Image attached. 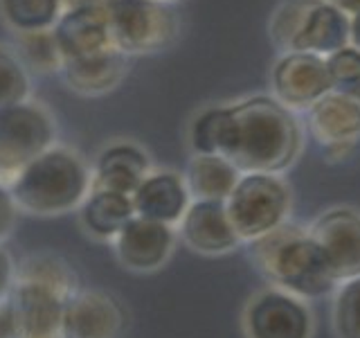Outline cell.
Here are the masks:
<instances>
[{"label":"cell","instance_id":"1","mask_svg":"<svg viewBox=\"0 0 360 338\" xmlns=\"http://www.w3.org/2000/svg\"><path fill=\"white\" fill-rule=\"evenodd\" d=\"M250 259L270 284L307 302L333 296L340 284L324 248L309 228L292 221L250 242Z\"/></svg>","mask_w":360,"mask_h":338},{"label":"cell","instance_id":"2","mask_svg":"<svg viewBox=\"0 0 360 338\" xmlns=\"http://www.w3.org/2000/svg\"><path fill=\"white\" fill-rule=\"evenodd\" d=\"M236 133L230 161L241 172L281 174L295 163L302 133L292 113L275 97L257 95L232 104Z\"/></svg>","mask_w":360,"mask_h":338},{"label":"cell","instance_id":"3","mask_svg":"<svg viewBox=\"0 0 360 338\" xmlns=\"http://www.w3.org/2000/svg\"><path fill=\"white\" fill-rule=\"evenodd\" d=\"M93 187V169L77 151L54 144L22 169L9 185L22 214L61 217L77 212Z\"/></svg>","mask_w":360,"mask_h":338},{"label":"cell","instance_id":"4","mask_svg":"<svg viewBox=\"0 0 360 338\" xmlns=\"http://www.w3.org/2000/svg\"><path fill=\"white\" fill-rule=\"evenodd\" d=\"M225 208L241 244H250L290 221L292 194L279 174L243 172Z\"/></svg>","mask_w":360,"mask_h":338},{"label":"cell","instance_id":"5","mask_svg":"<svg viewBox=\"0 0 360 338\" xmlns=\"http://www.w3.org/2000/svg\"><path fill=\"white\" fill-rule=\"evenodd\" d=\"M56 124L41 104L20 101L0 108V183L11 185L34 158L56 142Z\"/></svg>","mask_w":360,"mask_h":338},{"label":"cell","instance_id":"6","mask_svg":"<svg viewBox=\"0 0 360 338\" xmlns=\"http://www.w3.org/2000/svg\"><path fill=\"white\" fill-rule=\"evenodd\" d=\"M241 330L245 338H313L315 318L307 300L270 284L248 298Z\"/></svg>","mask_w":360,"mask_h":338},{"label":"cell","instance_id":"7","mask_svg":"<svg viewBox=\"0 0 360 338\" xmlns=\"http://www.w3.org/2000/svg\"><path fill=\"white\" fill-rule=\"evenodd\" d=\"M106 16L112 48L124 54L162 48L176 30L172 11L160 0H110Z\"/></svg>","mask_w":360,"mask_h":338},{"label":"cell","instance_id":"8","mask_svg":"<svg viewBox=\"0 0 360 338\" xmlns=\"http://www.w3.org/2000/svg\"><path fill=\"white\" fill-rule=\"evenodd\" d=\"M129 313L108 291L79 289L65 302L61 336L63 338H120L127 330Z\"/></svg>","mask_w":360,"mask_h":338},{"label":"cell","instance_id":"9","mask_svg":"<svg viewBox=\"0 0 360 338\" xmlns=\"http://www.w3.org/2000/svg\"><path fill=\"white\" fill-rule=\"evenodd\" d=\"M178 232L174 225L133 217L112 239L117 262L131 273H155L174 255Z\"/></svg>","mask_w":360,"mask_h":338},{"label":"cell","instance_id":"10","mask_svg":"<svg viewBox=\"0 0 360 338\" xmlns=\"http://www.w3.org/2000/svg\"><path fill=\"white\" fill-rule=\"evenodd\" d=\"M324 253L329 255L338 282L360 275V210L354 206H333L320 212L309 225Z\"/></svg>","mask_w":360,"mask_h":338},{"label":"cell","instance_id":"11","mask_svg":"<svg viewBox=\"0 0 360 338\" xmlns=\"http://www.w3.org/2000/svg\"><path fill=\"white\" fill-rule=\"evenodd\" d=\"M273 90L279 104L290 108H311L331 93L326 61L311 52H290L273 70Z\"/></svg>","mask_w":360,"mask_h":338},{"label":"cell","instance_id":"12","mask_svg":"<svg viewBox=\"0 0 360 338\" xmlns=\"http://www.w3.org/2000/svg\"><path fill=\"white\" fill-rule=\"evenodd\" d=\"M176 232L189 251L207 257L228 255L241 246L225 201H191L176 225Z\"/></svg>","mask_w":360,"mask_h":338},{"label":"cell","instance_id":"13","mask_svg":"<svg viewBox=\"0 0 360 338\" xmlns=\"http://www.w3.org/2000/svg\"><path fill=\"white\" fill-rule=\"evenodd\" d=\"M131 201L135 217L176 228L191 206V194L183 174L172 172V169H151L149 176L133 192Z\"/></svg>","mask_w":360,"mask_h":338},{"label":"cell","instance_id":"14","mask_svg":"<svg viewBox=\"0 0 360 338\" xmlns=\"http://www.w3.org/2000/svg\"><path fill=\"white\" fill-rule=\"evenodd\" d=\"M90 169H93V187L90 189H108L133 196V192L140 187L153 167L149 154L140 144L120 140L104 146Z\"/></svg>","mask_w":360,"mask_h":338},{"label":"cell","instance_id":"15","mask_svg":"<svg viewBox=\"0 0 360 338\" xmlns=\"http://www.w3.org/2000/svg\"><path fill=\"white\" fill-rule=\"evenodd\" d=\"M16 311L18 338H63L65 298L32 282H16L9 296Z\"/></svg>","mask_w":360,"mask_h":338},{"label":"cell","instance_id":"16","mask_svg":"<svg viewBox=\"0 0 360 338\" xmlns=\"http://www.w3.org/2000/svg\"><path fill=\"white\" fill-rule=\"evenodd\" d=\"M52 34L63 61L112 48L106 7L63 9Z\"/></svg>","mask_w":360,"mask_h":338},{"label":"cell","instance_id":"17","mask_svg":"<svg viewBox=\"0 0 360 338\" xmlns=\"http://www.w3.org/2000/svg\"><path fill=\"white\" fill-rule=\"evenodd\" d=\"M309 131L324 149L354 146L360 138V104L338 93L324 95L309 108Z\"/></svg>","mask_w":360,"mask_h":338},{"label":"cell","instance_id":"18","mask_svg":"<svg viewBox=\"0 0 360 338\" xmlns=\"http://www.w3.org/2000/svg\"><path fill=\"white\" fill-rule=\"evenodd\" d=\"M65 84L82 95H101L115 88L127 75V54L117 48L68 59L61 65Z\"/></svg>","mask_w":360,"mask_h":338},{"label":"cell","instance_id":"19","mask_svg":"<svg viewBox=\"0 0 360 338\" xmlns=\"http://www.w3.org/2000/svg\"><path fill=\"white\" fill-rule=\"evenodd\" d=\"M79 225L90 237V239L101 244H112L120 230L133 217V201L127 194L108 189H90V194L77 210Z\"/></svg>","mask_w":360,"mask_h":338},{"label":"cell","instance_id":"20","mask_svg":"<svg viewBox=\"0 0 360 338\" xmlns=\"http://www.w3.org/2000/svg\"><path fill=\"white\" fill-rule=\"evenodd\" d=\"M349 41V20L340 9L326 3H315L300 32L290 43V50L311 52V54H333L347 48Z\"/></svg>","mask_w":360,"mask_h":338},{"label":"cell","instance_id":"21","mask_svg":"<svg viewBox=\"0 0 360 338\" xmlns=\"http://www.w3.org/2000/svg\"><path fill=\"white\" fill-rule=\"evenodd\" d=\"M241 174L243 172L230 158L194 154L187 163L183 178L191 201H228Z\"/></svg>","mask_w":360,"mask_h":338},{"label":"cell","instance_id":"22","mask_svg":"<svg viewBox=\"0 0 360 338\" xmlns=\"http://www.w3.org/2000/svg\"><path fill=\"white\" fill-rule=\"evenodd\" d=\"M236 122L232 106H212L194 118L189 127V146L194 154L230 158L234 151Z\"/></svg>","mask_w":360,"mask_h":338},{"label":"cell","instance_id":"23","mask_svg":"<svg viewBox=\"0 0 360 338\" xmlns=\"http://www.w3.org/2000/svg\"><path fill=\"white\" fill-rule=\"evenodd\" d=\"M16 282H32V284L45 287L70 300L82 289L75 268L56 253H32L22 257L16 266Z\"/></svg>","mask_w":360,"mask_h":338},{"label":"cell","instance_id":"24","mask_svg":"<svg viewBox=\"0 0 360 338\" xmlns=\"http://www.w3.org/2000/svg\"><path fill=\"white\" fill-rule=\"evenodd\" d=\"M3 16L18 32L52 30L59 20L63 3L61 0H0Z\"/></svg>","mask_w":360,"mask_h":338},{"label":"cell","instance_id":"25","mask_svg":"<svg viewBox=\"0 0 360 338\" xmlns=\"http://www.w3.org/2000/svg\"><path fill=\"white\" fill-rule=\"evenodd\" d=\"M331 327L335 338H360V275L342 280L335 287Z\"/></svg>","mask_w":360,"mask_h":338},{"label":"cell","instance_id":"26","mask_svg":"<svg viewBox=\"0 0 360 338\" xmlns=\"http://www.w3.org/2000/svg\"><path fill=\"white\" fill-rule=\"evenodd\" d=\"M18 45L22 65L34 68L37 73H52L61 70L63 56L56 48L52 30H39V32H18Z\"/></svg>","mask_w":360,"mask_h":338},{"label":"cell","instance_id":"27","mask_svg":"<svg viewBox=\"0 0 360 338\" xmlns=\"http://www.w3.org/2000/svg\"><path fill=\"white\" fill-rule=\"evenodd\" d=\"M331 93L349 97L360 104V50L342 48L326 56Z\"/></svg>","mask_w":360,"mask_h":338},{"label":"cell","instance_id":"28","mask_svg":"<svg viewBox=\"0 0 360 338\" xmlns=\"http://www.w3.org/2000/svg\"><path fill=\"white\" fill-rule=\"evenodd\" d=\"M30 97V77L18 54L0 48V108L20 104Z\"/></svg>","mask_w":360,"mask_h":338},{"label":"cell","instance_id":"29","mask_svg":"<svg viewBox=\"0 0 360 338\" xmlns=\"http://www.w3.org/2000/svg\"><path fill=\"white\" fill-rule=\"evenodd\" d=\"M318 3V0H292L284 9L279 11L273 20V39L277 45L290 50V43L295 39V34L300 32L304 18H307L309 9Z\"/></svg>","mask_w":360,"mask_h":338},{"label":"cell","instance_id":"30","mask_svg":"<svg viewBox=\"0 0 360 338\" xmlns=\"http://www.w3.org/2000/svg\"><path fill=\"white\" fill-rule=\"evenodd\" d=\"M18 214H20V210L16 206L14 196H11L9 187L0 183V244L9 239L11 232H14Z\"/></svg>","mask_w":360,"mask_h":338},{"label":"cell","instance_id":"31","mask_svg":"<svg viewBox=\"0 0 360 338\" xmlns=\"http://www.w3.org/2000/svg\"><path fill=\"white\" fill-rule=\"evenodd\" d=\"M16 266L18 262L7 248L0 244V302L7 300L11 296V291H14V284H16Z\"/></svg>","mask_w":360,"mask_h":338},{"label":"cell","instance_id":"32","mask_svg":"<svg viewBox=\"0 0 360 338\" xmlns=\"http://www.w3.org/2000/svg\"><path fill=\"white\" fill-rule=\"evenodd\" d=\"M0 338H18V323L11 300L0 302Z\"/></svg>","mask_w":360,"mask_h":338},{"label":"cell","instance_id":"33","mask_svg":"<svg viewBox=\"0 0 360 338\" xmlns=\"http://www.w3.org/2000/svg\"><path fill=\"white\" fill-rule=\"evenodd\" d=\"M63 9H79V7H106L110 0H61Z\"/></svg>","mask_w":360,"mask_h":338},{"label":"cell","instance_id":"34","mask_svg":"<svg viewBox=\"0 0 360 338\" xmlns=\"http://www.w3.org/2000/svg\"><path fill=\"white\" fill-rule=\"evenodd\" d=\"M329 5H333L335 9H340L342 14L349 11V14H358L360 11V0H331Z\"/></svg>","mask_w":360,"mask_h":338},{"label":"cell","instance_id":"35","mask_svg":"<svg viewBox=\"0 0 360 338\" xmlns=\"http://www.w3.org/2000/svg\"><path fill=\"white\" fill-rule=\"evenodd\" d=\"M349 39L354 41L356 50H360V11L354 16V20L349 23Z\"/></svg>","mask_w":360,"mask_h":338},{"label":"cell","instance_id":"36","mask_svg":"<svg viewBox=\"0 0 360 338\" xmlns=\"http://www.w3.org/2000/svg\"><path fill=\"white\" fill-rule=\"evenodd\" d=\"M160 3H162V0H160Z\"/></svg>","mask_w":360,"mask_h":338}]
</instances>
